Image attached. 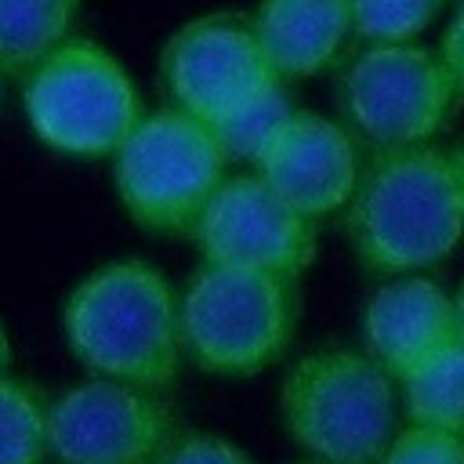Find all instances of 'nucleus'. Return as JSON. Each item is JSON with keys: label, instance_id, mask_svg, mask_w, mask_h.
<instances>
[{"label": "nucleus", "instance_id": "nucleus-1", "mask_svg": "<svg viewBox=\"0 0 464 464\" xmlns=\"http://www.w3.org/2000/svg\"><path fill=\"white\" fill-rule=\"evenodd\" d=\"M344 232L366 272L410 276L464 236V167L435 145L377 149L344 203Z\"/></svg>", "mask_w": 464, "mask_h": 464}, {"label": "nucleus", "instance_id": "nucleus-2", "mask_svg": "<svg viewBox=\"0 0 464 464\" xmlns=\"http://www.w3.org/2000/svg\"><path fill=\"white\" fill-rule=\"evenodd\" d=\"M62 337L91 377L163 395L185 359L178 290L145 257L105 261L65 294Z\"/></svg>", "mask_w": 464, "mask_h": 464}, {"label": "nucleus", "instance_id": "nucleus-3", "mask_svg": "<svg viewBox=\"0 0 464 464\" xmlns=\"http://www.w3.org/2000/svg\"><path fill=\"white\" fill-rule=\"evenodd\" d=\"M286 435L323 464H377L395 435L392 373L366 352L323 348L279 384Z\"/></svg>", "mask_w": 464, "mask_h": 464}, {"label": "nucleus", "instance_id": "nucleus-4", "mask_svg": "<svg viewBox=\"0 0 464 464\" xmlns=\"http://www.w3.org/2000/svg\"><path fill=\"white\" fill-rule=\"evenodd\" d=\"M181 348L214 377H250L290 348L297 279L232 265H203L178 294Z\"/></svg>", "mask_w": 464, "mask_h": 464}, {"label": "nucleus", "instance_id": "nucleus-5", "mask_svg": "<svg viewBox=\"0 0 464 464\" xmlns=\"http://www.w3.org/2000/svg\"><path fill=\"white\" fill-rule=\"evenodd\" d=\"M33 138L69 160L112 156L145 116L123 62L98 40L72 36L22 76Z\"/></svg>", "mask_w": 464, "mask_h": 464}, {"label": "nucleus", "instance_id": "nucleus-6", "mask_svg": "<svg viewBox=\"0 0 464 464\" xmlns=\"http://www.w3.org/2000/svg\"><path fill=\"white\" fill-rule=\"evenodd\" d=\"M109 160L120 207L156 236L192 232L207 199L228 178V156L214 127L178 105L145 112Z\"/></svg>", "mask_w": 464, "mask_h": 464}, {"label": "nucleus", "instance_id": "nucleus-7", "mask_svg": "<svg viewBox=\"0 0 464 464\" xmlns=\"http://www.w3.org/2000/svg\"><path fill=\"white\" fill-rule=\"evenodd\" d=\"M348 123L377 149L424 145L460 102L439 51L417 44H370L337 80Z\"/></svg>", "mask_w": 464, "mask_h": 464}, {"label": "nucleus", "instance_id": "nucleus-8", "mask_svg": "<svg viewBox=\"0 0 464 464\" xmlns=\"http://www.w3.org/2000/svg\"><path fill=\"white\" fill-rule=\"evenodd\" d=\"M178 420L160 392L87 377L51 399V460L156 464Z\"/></svg>", "mask_w": 464, "mask_h": 464}, {"label": "nucleus", "instance_id": "nucleus-9", "mask_svg": "<svg viewBox=\"0 0 464 464\" xmlns=\"http://www.w3.org/2000/svg\"><path fill=\"white\" fill-rule=\"evenodd\" d=\"M188 236L207 265L276 272L290 279H297L315 257V221L279 199L257 174L225 178Z\"/></svg>", "mask_w": 464, "mask_h": 464}, {"label": "nucleus", "instance_id": "nucleus-10", "mask_svg": "<svg viewBox=\"0 0 464 464\" xmlns=\"http://www.w3.org/2000/svg\"><path fill=\"white\" fill-rule=\"evenodd\" d=\"M160 80L170 105L203 123H218L239 102L276 83L250 18L203 14L174 29L160 51Z\"/></svg>", "mask_w": 464, "mask_h": 464}, {"label": "nucleus", "instance_id": "nucleus-11", "mask_svg": "<svg viewBox=\"0 0 464 464\" xmlns=\"http://www.w3.org/2000/svg\"><path fill=\"white\" fill-rule=\"evenodd\" d=\"M254 167L279 199L312 221L341 210L362 170L355 138L341 123L304 109L290 112Z\"/></svg>", "mask_w": 464, "mask_h": 464}, {"label": "nucleus", "instance_id": "nucleus-12", "mask_svg": "<svg viewBox=\"0 0 464 464\" xmlns=\"http://www.w3.org/2000/svg\"><path fill=\"white\" fill-rule=\"evenodd\" d=\"M457 337L453 297L424 279L399 276L373 290L362 312V352L373 355L392 377L410 373L420 359Z\"/></svg>", "mask_w": 464, "mask_h": 464}, {"label": "nucleus", "instance_id": "nucleus-13", "mask_svg": "<svg viewBox=\"0 0 464 464\" xmlns=\"http://www.w3.org/2000/svg\"><path fill=\"white\" fill-rule=\"evenodd\" d=\"M254 36L279 80L326 69L352 33L348 0H261L250 14Z\"/></svg>", "mask_w": 464, "mask_h": 464}, {"label": "nucleus", "instance_id": "nucleus-14", "mask_svg": "<svg viewBox=\"0 0 464 464\" xmlns=\"http://www.w3.org/2000/svg\"><path fill=\"white\" fill-rule=\"evenodd\" d=\"M83 0H0V72L25 76L40 58L72 40Z\"/></svg>", "mask_w": 464, "mask_h": 464}, {"label": "nucleus", "instance_id": "nucleus-15", "mask_svg": "<svg viewBox=\"0 0 464 464\" xmlns=\"http://www.w3.org/2000/svg\"><path fill=\"white\" fill-rule=\"evenodd\" d=\"M410 424L464 431V341L453 337L399 377Z\"/></svg>", "mask_w": 464, "mask_h": 464}, {"label": "nucleus", "instance_id": "nucleus-16", "mask_svg": "<svg viewBox=\"0 0 464 464\" xmlns=\"http://www.w3.org/2000/svg\"><path fill=\"white\" fill-rule=\"evenodd\" d=\"M51 460V399L25 377H0V464Z\"/></svg>", "mask_w": 464, "mask_h": 464}, {"label": "nucleus", "instance_id": "nucleus-17", "mask_svg": "<svg viewBox=\"0 0 464 464\" xmlns=\"http://www.w3.org/2000/svg\"><path fill=\"white\" fill-rule=\"evenodd\" d=\"M294 105L283 91V80L261 87L257 94H250L246 102H239L232 112H225L214 127L221 149L228 160H250L257 163V156L268 149V141L279 134V127L290 120Z\"/></svg>", "mask_w": 464, "mask_h": 464}, {"label": "nucleus", "instance_id": "nucleus-18", "mask_svg": "<svg viewBox=\"0 0 464 464\" xmlns=\"http://www.w3.org/2000/svg\"><path fill=\"white\" fill-rule=\"evenodd\" d=\"M348 7H352V33L359 40L413 44L431 25L442 0H348Z\"/></svg>", "mask_w": 464, "mask_h": 464}, {"label": "nucleus", "instance_id": "nucleus-19", "mask_svg": "<svg viewBox=\"0 0 464 464\" xmlns=\"http://www.w3.org/2000/svg\"><path fill=\"white\" fill-rule=\"evenodd\" d=\"M377 464H464V431L406 424L392 435Z\"/></svg>", "mask_w": 464, "mask_h": 464}, {"label": "nucleus", "instance_id": "nucleus-20", "mask_svg": "<svg viewBox=\"0 0 464 464\" xmlns=\"http://www.w3.org/2000/svg\"><path fill=\"white\" fill-rule=\"evenodd\" d=\"M156 464H254L239 446H232L228 439L214 435V431H199V428H178L167 446L160 450Z\"/></svg>", "mask_w": 464, "mask_h": 464}, {"label": "nucleus", "instance_id": "nucleus-21", "mask_svg": "<svg viewBox=\"0 0 464 464\" xmlns=\"http://www.w3.org/2000/svg\"><path fill=\"white\" fill-rule=\"evenodd\" d=\"M439 58L450 72V80L457 83L460 98H464V0L457 4L450 25L442 29V40H439Z\"/></svg>", "mask_w": 464, "mask_h": 464}, {"label": "nucleus", "instance_id": "nucleus-22", "mask_svg": "<svg viewBox=\"0 0 464 464\" xmlns=\"http://www.w3.org/2000/svg\"><path fill=\"white\" fill-rule=\"evenodd\" d=\"M4 373H11V334H7V326L0 319V377Z\"/></svg>", "mask_w": 464, "mask_h": 464}, {"label": "nucleus", "instance_id": "nucleus-23", "mask_svg": "<svg viewBox=\"0 0 464 464\" xmlns=\"http://www.w3.org/2000/svg\"><path fill=\"white\" fill-rule=\"evenodd\" d=\"M453 312H457V337L464 341V279H460V286L453 294Z\"/></svg>", "mask_w": 464, "mask_h": 464}, {"label": "nucleus", "instance_id": "nucleus-24", "mask_svg": "<svg viewBox=\"0 0 464 464\" xmlns=\"http://www.w3.org/2000/svg\"><path fill=\"white\" fill-rule=\"evenodd\" d=\"M4 80H7V76L0 72V105H4Z\"/></svg>", "mask_w": 464, "mask_h": 464}, {"label": "nucleus", "instance_id": "nucleus-25", "mask_svg": "<svg viewBox=\"0 0 464 464\" xmlns=\"http://www.w3.org/2000/svg\"><path fill=\"white\" fill-rule=\"evenodd\" d=\"M457 156H460V167H464V149H460V152H457Z\"/></svg>", "mask_w": 464, "mask_h": 464}, {"label": "nucleus", "instance_id": "nucleus-26", "mask_svg": "<svg viewBox=\"0 0 464 464\" xmlns=\"http://www.w3.org/2000/svg\"><path fill=\"white\" fill-rule=\"evenodd\" d=\"M304 464H323V460H304Z\"/></svg>", "mask_w": 464, "mask_h": 464}]
</instances>
